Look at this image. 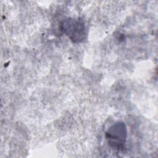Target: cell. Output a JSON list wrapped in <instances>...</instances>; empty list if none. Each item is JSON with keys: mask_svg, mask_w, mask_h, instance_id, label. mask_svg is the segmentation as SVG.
Here are the masks:
<instances>
[{"mask_svg": "<svg viewBox=\"0 0 158 158\" xmlns=\"http://www.w3.org/2000/svg\"><path fill=\"white\" fill-rule=\"evenodd\" d=\"M127 136V126L121 121L112 125L105 133L109 146L118 152H124L126 150Z\"/></svg>", "mask_w": 158, "mask_h": 158, "instance_id": "obj_1", "label": "cell"}, {"mask_svg": "<svg viewBox=\"0 0 158 158\" xmlns=\"http://www.w3.org/2000/svg\"><path fill=\"white\" fill-rule=\"evenodd\" d=\"M60 28L73 43H82L87 38L86 26L80 19H65L60 22Z\"/></svg>", "mask_w": 158, "mask_h": 158, "instance_id": "obj_2", "label": "cell"}]
</instances>
